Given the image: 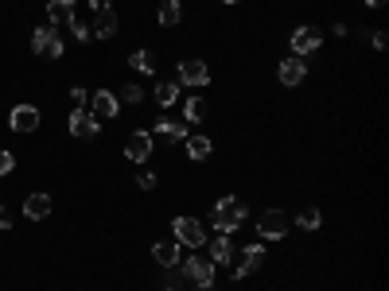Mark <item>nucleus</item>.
<instances>
[{"instance_id":"nucleus-1","label":"nucleus","mask_w":389,"mask_h":291,"mask_svg":"<svg viewBox=\"0 0 389 291\" xmlns=\"http://www.w3.org/2000/svg\"><path fill=\"white\" fill-rule=\"evenodd\" d=\"M245 218H249V210H245V202L238 198V194H226V198H218L210 210V225L218 233H233V229H242Z\"/></svg>"},{"instance_id":"nucleus-2","label":"nucleus","mask_w":389,"mask_h":291,"mask_svg":"<svg viewBox=\"0 0 389 291\" xmlns=\"http://www.w3.org/2000/svg\"><path fill=\"white\" fill-rule=\"evenodd\" d=\"M172 237L183 245V249H199V245H206V229H203L199 218H175V222H172Z\"/></svg>"},{"instance_id":"nucleus-3","label":"nucleus","mask_w":389,"mask_h":291,"mask_svg":"<svg viewBox=\"0 0 389 291\" xmlns=\"http://www.w3.org/2000/svg\"><path fill=\"white\" fill-rule=\"evenodd\" d=\"M284 233H288V213L284 210H265L257 218V237L261 241H284Z\"/></svg>"},{"instance_id":"nucleus-4","label":"nucleus","mask_w":389,"mask_h":291,"mask_svg":"<svg viewBox=\"0 0 389 291\" xmlns=\"http://www.w3.org/2000/svg\"><path fill=\"white\" fill-rule=\"evenodd\" d=\"M320 43H323V31H320V28H311V24L296 28V31H292V39H288V47H292V55H296V58L315 55V51H320Z\"/></svg>"},{"instance_id":"nucleus-5","label":"nucleus","mask_w":389,"mask_h":291,"mask_svg":"<svg viewBox=\"0 0 389 291\" xmlns=\"http://www.w3.org/2000/svg\"><path fill=\"white\" fill-rule=\"evenodd\" d=\"M31 51L43 58H58L63 55V39H58V31L51 28V24H43V28L31 31Z\"/></svg>"},{"instance_id":"nucleus-6","label":"nucleus","mask_w":389,"mask_h":291,"mask_svg":"<svg viewBox=\"0 0 389 291\" xmlns=\"http://www.w3.org/2000/svg\"><path fill=\"white\" fill-rule=\"evenodd\" d=\"M67 128H70V136H78V140H94V136L101 132V121H97L90 109H74L70 121H67Z\"/></svg>"},{"instance_id":"nucleus-7","label":"nucleus","mask_w":389,"mask_h":291,"mask_svg":"<svg viewBox=\"0 0 389 291\" xmlns=\"http://www.w3.org/2000/svg\"><path fill=\"white\" fill-rule=\"evenodd\" d=\"M156 152V136L148 132V128H136L133 136H129V144H125V155L133 159V164H148V155Z\"/></svg>"},{"instance_id":"nucleus-8","label":"nucleus","mask_w":389,"mask_h":291,"mask_svg":"<svg viewBox=\"0 0 389 291\" xmlns=\"http://www.w3.org/2000/svg\"><path fill=\"white\" fill-rule=\"evenodd\" d=\"M175 74H179L183 86H206V82H210V67H206L203 58H183V62L175 67Z\"/></svg>"},{"instance_id":"nucleus-9","label":"nucleus","mask_w":389,"mask_h":291,"mask_svg":"<svg viewBox=\"0 0 389 291\" xmlns=\"http://www.w3.org/2000/svg\"><path fill=\"white\" fill-rule=\"evenodd\" d=\"M179 272H183V280H191V283H214L210 256H187V261L179 264Z\"/></svg>"},{"instance_id":"nucleus-10","label":"nucleus","mask_w":389,"mask_h":291,"mask_svg":"<svg viewBox=\"0 0 389 291\" xmlns=\"http://www.w3.org/2000/svg\"><path fill=\"white\" fill-rule=\"evenodd\" d=\"M117 94H109V89H97V94H90V113L97 116V121H113L117 116Z\"/></svg>"},{"instance_id":"nucleus-11","label":"nucleus","mask_w":389,"mask_h":291,"mask_svg":"<svg viewBox=\"0 0 389 291\" xmlns=\"http://www.w3.org/2000/svg\"><path fill=\"white\" fill-rule=\"evenodd\" d=\"M8 125H12V132H35L39 128V109L35 105H16L8 113Z\"/></svg>"},{"instance_id":"nucleus-12","label":"nucleus","mask_w":389,"mask_h":291,"mask_svg":"<svg viewBox=\"0 0 389 291\" xmlns=\"http://www.w3.org/2000/svg\"><path fill=\"white\" fill-rule=\"evenodd\" d=\"M265 264V245H245L242 256H238V272H233V280H242L249 272H257Z\"/></svg>"},{"instance_id":"nucleus-13","label":"nucleus","mask_w":389,"mask_h":291,"mask_svg":"<svg viewBox=\"0 0 389 291\" xmlns=\"http://www.w3.org/2000/svg\"><path fill=\"white\" fill-rule=\"evenodd\" d=\"M47 19L55 24V28H70L78 19V4L74 0H51L47 4Z\"/></svg>"},{"instance_id":"nucleus-14","label":"nucleus","mask_w":389,"mask_h":291,"mask_svg":"<svg viewBox=\"0 0 389 291\" xmlns=\"http://www.w3.org/2000/svg\"><path fill=\"white\" fill-rule=\"evenodd\" d=\"M276 78H281V86H300L304 78H308V67H304V58H284L281 70H276Z\"/></svg>"},{"instance_id":"nucleus-15","label":"nucleus","mask_w":389,"mask_h":291,"mask_svg":"<svg viewBox=\"0 0 389 291\" xmlns=\"http://www.w3.org/2000/svg\"><path fill=\"white\" fill-rule=\"evenodd\" d=\"M55 210V202H51V194H28V202H24V218H31V222H43L47 213Z\"/></svg>"},{"instance_id":"nucleus-16","label":"nucleus","mask_w":389,"mask_h":291,"mask_svg":"<svg viewBox=\"0 0 389 291\" xmlns=\"http://www.w3.org/2000/svg\"><path fill=\"white\" fill-rule=\"evenodd\" d=\"M152 261L160 264V268H175V264H179V241H156Z\"/></svg>"},{"instance_id":"nucleus-17","label":"nucleus","mask_w":389,"mask_h":291,"mask_svg":"<svg viewBox=\"0 0 389 291\" xmlns=\"http://www.w3.org/2000/svg\"><path fill=\"white\" fill-rule=\"evenodd\" d=\"M152 136H167V140L179 144V140H187V125L183 121H167V116H160V121L152 125Z\"/></svg>"},{"instance_id":"nucleus-18","label":"nucleus","mask_w":389,"mask_h":291,"mask_svg":"<svg viewBox=\"0 0 389 291\" xmlns=\"http://www.w3.org/2000/svg\"><path fill=\"white\" fill-rule=\"evenodd\" d=\"M210 264L218 268V264H233V245L226 241V233H218L210 241Z\"/></svg>"},{"instance_id":"nucleus-19","label":"nucleus","mask_w":389,"mask_h":291,"mask_svg":"<svg viewBox=\"0 0 389 291\" xmlns=\"http://www.w3.org/2000/svg\"><path fill=\"white\" fill-rule=\"evenodd\" d=\"M214 144H210V136H187V155H191L194 164H203V159H210Z\"/></svg>"},{"instance_id":"nucleus-20","label":"nucleus","mask_w":389,"mask_h":291,"mask_svg":"<svg viewBox=\"0 0 389 291\" xmlns=\"http://www.w3.org/2000/svg\"><path fill=\"white\" fill-rule=\"evenodd\" d=\"M206 97H187L183 101V121L187 125H199V121H206Z\"/></svg>"},{"instance_id":"nucleus-21","label":"nucleus","mask_w":389,"mask_h":291,"mask_svg":"<svg viewBox=\"0 0 389 291\" xmlns=\"http://www.w3.org/2000/svg\"><path fill=\"white\" fill-rule=\"evenodd\" d=\"M90 35H97V39H113L117 35V12L109 8V12H97V24H94V31Z\"/></svg>"},{"instance_id":"nucleus-22","label":"nucleus","mask_w":389,"mask_h":291,"mask_svg":"<svg viewBox=\"0 0 389 291\" xmlns=\"http://www.w3.org/2000/svg\"><path fill=\"white\" fill-rule=\"evenodd\" d=\"M179 101V82H156V105L172 109Z\"/></svg>"},{"instance_id":"nucleus-23","label":"nucleus","mask_w":389,"mask_h":291,"mask_svg":"<svg viewBox=\"0 0 389 291\" xmlns=\"http://www.w3.org/2000/svg\"><path fill=\"white\" fill-rule=\"evenodd\" d=\"M156 19H160L164 28H175V24L183 19V8H179V0H164V4H160V12H156Z\"/></svg>"},{"instance_id":"nucleus-24","label":"nucleus","mask_w":389,"mask_h":291,"mask_svg":"<svg viewBox=\"0 0 389 291\" xmlns=\"http://www.w3.org/2000/svg\"><path fill=\"white\" fill-rule=\"evenodd\" d=\"M296 225H300V229H320V225H323V213L320 210H315V206H304V210L300 213H296Z\"/></svg>"},{"instance_id":"nucleus-25","label":"nucleus","mask_w":389,"mask_h":291,"mask_svg":"<svg viewBox=\"0 0 389 291\" xmlns=\"http://www.w3.org/2000/svg\"><path fill=\"white\" fill-rule=\"evenodd\" d=\"M129 67H133L136 74H152V70H156V58L148 55V51H133V55H129Z\"/></svg>"},{"instance_id":"nucleus-26","label":"nucleus","mask_w":389,"mask_h":291,"mask_svg":"<svg viewBox=\"0 0 389 291\" xmlns=\"http://www.w3.org/2000/svg\"><path fill=\"white\" fill-rule=\"evenodd\" d=\"M117 101H125V105H140V101H144V89H140V86H121Z\"/></svg>"},{"instance_id":"nucleus-27","label":"nucleus","mask_w":389,"mask_h":291,"mask_svg":"<svg viewBox=\"0 0 389 291\" xmlns=\"http://www.w3.org/2000/svg\"><path fill=\"white\" fill-rule=\"evenodd\" d=\"M12 167H16V155L0 148V179H4V175H12Z\"/></svg>"},{"instance_id":"nucleus-28","label":"nucleus","mask_w":389,"mask_h":291,"mask_svg":"<svg viewBox=\"0 0 389 291\" xmlns=\"http://www.w3.org/2000/svg\"><path fill=\"white\" fill-rule=\"evenodd\" d=\"M70 101H74V109H86L90 97H86V89H82V86H74V89H70Z\"/></svg>"},{"instance_id":"nucleus-29","label":"nucleus","mask_w":389,"mask_h":291,"mask_svg":"<svg viewBox=\"0 0 389 291\" xmlns=\"http://www.w3.org/2000/svg\"><path fill=\"white\" fill-rule=\"evenodd\" d=\"M136 186H140V191H152V186H156V175L152 171H140V175H136Z\"/></svg>"},{"instance_id":"nucleus-30","label":"nucleus","mask_w":389,"mask_h":291,"mask_svg":"<svg viewBox=\"0 0 389 291\" xmlns=\"http://www.w3.org/2000/svg\"><path fill=\"white\" fill-rule=\"evenodd\" d=\"M70 35H74L78 43H86V39H90V28H86V24H78V19H74V24H70Z\"/></svg>"},{"instance_id":"nucleus-31","label":"nucleus","mask_w":389,"mask_h":291,"mask_svg":"<svg viewBox=\"0 0 389 291\" xmlns=\"http://www.w3.org/2000/svg\"><path fill=\"white\" fill-rule=\"evenodd\" d=\"M12 225H16V218H12V213L4 210V206H0V229H12Z\"/></svg>"},{"instance_id":"nucleus-32","label":"nucleus","mask_w":389,"mask_h":291,"mask_svg":"<svg viewBox=\"0 0 389 291\" xmlns=\"http://www.w3.org/2000/svg\"><path fill=\"white\" fill-rule=\"evenodd\" d=\"M370 43H374V51H386V31H374V35H370Z\"/></svg>"},{"instance_id":"nucleus-33","label":"nucleus","mask_w":389,"mask_h":291,"mask_svg":"<svg viewBox=\"0 0 389 291\" xmlns=\"http://www.w3.org/2000/svg\"><path fill=\"white\" fill-rule=\"evenodd\" d=\"M90 8H94V12H109V8H113V0H90Z\"/></svg>"},{"instance_id":"nucleus-34","label":"nucleus","mask_w":389,"mask_h":291,"mask_svg":"<svg viewBox=\"0 0 389 291\" xmlns=\"http://www.w3.org/2000/svg\"><path fill=\"white\" fill-rule=\"evenodd\" d=\"M381 4H386V0H366V8H381Z\"/></svg>"},{"instance_id":"nucleus-35","label":"nucleus","mask_w":389,"mask_h":291,"mask_svg":"<svg viewBox=\"0 0 389 291\" xmlns=\"http://www.w3.org/2000/svg\"><path fill=\"white\" fill-rule=\"evenodd\" d=\"M222 4H238V0H222Z\"/></svg>"}]
</instances>
